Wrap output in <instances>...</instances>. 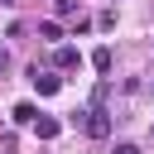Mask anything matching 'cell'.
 Wrapping results in <instances>:
<instances>
[{
  "label": "cell",
  "mask_w": 154,
  "mask_h": 154,
  "mask_svg": "<svg viewBox=\"0 0 154 154\" xmlns=\"http://www.w3.org/2000/svg\"><path fill=\"white\" fill-rule=\"evenodd\" d=\"M0 72H10V53L5 48H0Z\"/></svg>",
  "instance_id": "cell-10"
},
{
  "label": "cell",
  "mask_w": 154,
  "mask_h": 154,
  "mask_svg": "<svg viewBox=\"0 0 154 154\" xmlns=\"http://www.w3.org/2000/svg\"><path fill=\"white\" fill-rule=\"evenodd\" d=\"M91 67H96V72H111V48H96V53H91Z\"/></svg>",
  "instance_id": "cell-7"
},
{
  "label": "cell",
  "mask_w": 154,
  "mask_h": 154,
  "mask_svg": "<svg viewBox=\"0 0 154 154\" xmlns=\"http://www.w3.org/2000/svg\"><path fill=\"white\" fill-rule=\"evenodd\" d=\"M53 63H58V67H82V53H77V48H67V43H63V48H58V53H53Z\"/></svg>",
  "instance_id": "cell-5"
},
{
  "label": "cell",
  "mask_w": 154,
  "mask_h": 154,
  "mask_svg": "<svg viewBox=\"0 0 154 154\" xmlns=\"http://www.w3.org/2000/svg\"><path fill=\"white\" fill-rule=\"evenodd\" d=\"M38 38L58 43V38H63V24H58V19H43V24H38Z\"/></svg>",
  "instance_id": "cell-6"
},
{
  "label": "cell",
  "mask_w": 154,
  "mask_h": 154,
  "mask_svg": "<svg viewBox=\"0 0 154 154\" xmlns=\"http://www.w3.org/2000/svg\"><path fill=\"white\" fill-rule=\"evenodd\" d=\"M10 120H14V125H34V120H38V111H34V101H19V106L10 111Z\"/></svg>",
  "instance_id": "cell-4"
},
{
  "label": "cell",
  "mask_w": 154,
  "mask_h": 154,
  "mask_svg": "<svg viewBox=\"0 0 154 154\" xmlns=\"http://www.w3.org/2000/svg\"><path fill=\"white\" fill-rule=\"evenodd\" d=\"M29 82H34V91H38V96H58V91H63V77H53V72H43L38 63L29 67Z\"/></svg>",
  "instance_id": "cell-2"
},
{
  "label": "cell",
  "mask_w": 154,
  "mask_h": 154,
  "mask_svg": "<svg viewBox=\"0 0 154 154\" xmlns=\"http://www.w3.org/2000/svg\"><path fill=\"white\" fill-rule=\"evenodd\" d=\"M34 130H38V140H58V135H63V120H58V116H38Z\"/></svg>",
  "instance_id": "cell-3"
},
{
  "label": "cell",
  "mask_w": 154,
  "mask_h": 154,
  "mask_svg": "<svg viewBox=\"0 0 154 154\" xmlns=\"http://www.w3.org/2000/svg\"><path fill=\"white\" fill-rule=\"evenodd\" d=\"M116 154H140V144H116Z\"/></svg>",
  "instance_id": "cell-9"
},
{
  "label": "cell",
  "mask_w": 154,
  "mask_h": 154,
  "mask_svg": "<svg viewBox=\"0 0 154 154\" xmlns=\"http://www.w3.org/2000/svg\"><path fill=\"white\" fill-rule=\"evenodd\" d=\"M87 135H91V140H106V135H111V111H106V101H91V111H87Z\"/></svg>",
  "instance_id": "cell-1"
},
{
  "label": "cell",
  "mask_w": 154,
  "mask_h": 154,
  "mask_svg": "<svg viewBox=\"0 0 154 154\" xmlns=\"http://www.w3.org/2000/svg\"><path fill=\"white\" fill-rule=\"evenodd\" d=\"M53 5H58V14H72L77 10V0H53Z\"/></svg>",
  "instance_id": "cell-8"
}]
</instances>
